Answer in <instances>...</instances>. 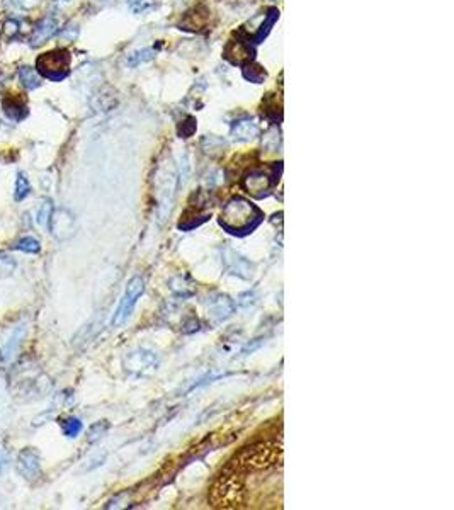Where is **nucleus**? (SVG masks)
<instances>
[{
	"label": "nucleus",
	"mask_w": 454,
	"mask_h": 510,
	"mask_svg": "<svg viewBox=\"0 0 454 510\" xmlns=\"http://www.w3.org/2000/svg\"><path fill=\"white\" fill-rule=\"evenodd\" d=\"M282 444L279 440H265L247 445L221 471L220 478L211 488L209 500L215 507H237L245 495V475L262 471L281 462Z\"/></svg>",
	"instance_id": "nucleus-1"
},
{
	"label": "nucleus",
	"mask_w": 454,
	"mask_h": 510,
	"mask_svg": "<svg viewBox=\"0 0 454 510\" xmlns=\"http://www.w3.org/2000/svg\"><path fill=\"white\" fill-rule=\"evenodd\" d=\"M260 220H262L260 209L243 198L230 199L225 204L220 216L221 226L233 235L248 233V231L254 230L259 225Z\"/></svg>",
	"instance_id": "nucleus-2"
},
{
	"label": "nucleus",
	"mask_w": 454,
	"mask_h": 510,
	"mask_svg": "<svg viewBox=\"0 0 454 510\" xmlns=\"http://www.w3.org/2000/svg\"><path fill=\"white\" fill-rule=\"evenodd\" d=\"M36 72L41 79L60 82L70 74V53L68 50L58 48L46 51L36 60Z\"/></svg>",
	"instance_id": "nucleus-3"
},
{
	"label": "nucleus",
	"mask_w": 454,
	"mask_h": 510,
	"mask_svg": "<svg viewBox=\"0 0 454 510\" xmlns=\"http://www.w3.org/2000/svg\"><path fill=\"white\" fill-rule=\"evenodd\" d=\"M145 293V281L141 279L140 276L133 277V279L128 282V288L124 291V296L119 303L118 310L114 313V318H113V327H119L123 325L124 321L131 316L133 310H135L136 303L141 298V294Z\"/></svg>",
	"instance_id": "nucleus-4"
},
{
	"label": "nucleus",
	"mask_w": 454,
	"mask_h": 510,
	"mask_svg": "<svg viewBox=\"0 0 454 510\" xmlns=\"http://www.w3.org/2000/svg\"><path fill=\"white\" fill-rule=\"evenodd\" d=\"M16 470L28 482H34L41 477V456L34 448H24L17 454Z\"/></svg>",
	"instance_id": "nucleus-5"
},
{
	"label": "nucleus",
	"mask_w": 454,
	"mask_h": 510,
	"mask_svg": "<svg viewBox=\"0 0 454 510\" xmlns=\"http://www.w3.org/2000/svg\"><path fill=\"white\" fill-rule=\"evenodd\" d=\"M48 226L51 235H53L57 240H62L63 242V240H68L75 233V218L74 214L63 208L53 209V211H51Z\"/></svg>",
	"instance_id": "nucleus-6"
},
{
	"label": "nucleus",
	"mask_w": 454,
	"mask_h": 510,
	"mask_svg": "<svg viewBox=\"0 0 454 510\" xmlns=\"http://www.w3.org/2000/svg\"><path fill=\"white\" fill-rule=\"evenodd\" d=\"M157 366L158 359L152 350H133V353L128 354L126 359H124V367L130 372H135V375H143V372L153 371L157 370Z\"/></svg>",
	"instance_id": "nucleus-7"
},
{
	"label": "nucleus",
	"mask_w": 454,
	"mask_h": 510,
	"mask_svg": "<svg viewBox=\"0 0 454 510\" xmlns=\"http://www.w3.org/2000/svg\"><path fill=\"white\" fill-rule=\"evenodd\" d=\"M274 179L264 170H252L250 174H247L243 177L242 186L248 194L255 196V198H262L269 192V189L272 187Z\"/></svg>",
	"instance_id": "nucleus-8"
},
{
	"label": "nucleus",
	"mask_w": 454,
	"mask_h": 510,
	"mask_svg": "<svg viewBox=\"0 0 454 510\" xmlns=\"http://www.w3.org/2000/svg\"><path fill=\"white\" fill-rule=\"evenodd\" d=\"M26 337H28V327L26 323L17 325L12 336L7 338V342L0 347V362H11L14 361L16 355L23 349Z\"/></svg>",
	"instance_id": "nucleus-9"
},
{
	"label": "nucleus",
	"mask_w": 454,
	"mask_h": 510,
	"mask_svg": "<svg viewBox=\"0 0 454 510\" xmlns=\"http://www.w3.org/2000/svg\"><path fill=\"white\" fill-rule=\"evenodd\" d=\"M208 315L215 321H223L235 313V303L226 294H211L206 301Z\"/></svg>",
	"instance_id": "nucleus-10"
},
{
	"label": "nucleus",
	"mask_w": 454,
	"mask_h": 510,
	"mask_svg": "<svg viewBox=\"0 0 454 510\" xmlns=\"http://www.w3.org/2000/svg\"><path fill=\"white\" fill-rule=\"evenodd\" d=\"M223 57L228 60L231 65H247L254 58V50L245 41L233 40L225 46Z\"/></svg>",
	"instance_id": "nucleus-11"
},
{
	"label": "nucleus",
	"mask_w": 454,
	"mask_h": 510,
	"mask_svg": "<svg viewBox=\"0 0 454 510\" xmlns=\"http://www.w3.org/2000/svg\"><path fill=\"white\" fill-rule=\"evenodd\" d=\"M58 31V19L55 16H46L45 19L38 23L36 28L31 34V46L33 48H38V46L45 45L46 41L50 40L51 36H55V33Z\"/></svg>",
	"instance_id": "nucleus-12"
},
{
	"label": "nucleus",
	"mask_w": 454,
	"mask_h": 510,
	"mask_svg": "<svg viewBox=\"0 0 454 510\" xmlns=\"http://www.w3.org/2000/svg\"><path fill=\"white\" fill-rule=\"evenodd\" d=\"M223 262H225L226 271L235 274V276L243 277V279H248V277L252 276L250 262H247L242 255L235 254L233 250H225Z\"/></svg>",
	"instance_id": "nucleus-13"
},
{
	"label": "nucleus",
	"mask_w": 454,
	"mask_h": 510,
	"mask_svg": "<svg viewBox=\"0 0 454 510\" xmlns=\"http://www.w3.org/2000/svg\"><path fill=\"white\" fill-rule=\"evenodd\" d=\"M2 107L4 113H6L12 121H23L29 114L28 104H26L24 101H21L19 97H6L2 102Z\"/></svg>",
	"instance_id": "nucleus-14"
},
{
	"label": "nucleus",
	"mask_w": 454,
	"mask_h": 510,
	"mask_svg": "<svg viewBox=\"0 0 454 510\" xmlns=\"http://www.w3.org/2000/svg\"><path fill=\"white\" fill-rule=\"evenodd\" d=\"M259 126L257 123L250 121V119H243V121H237L231 126V136L238 141H250L255 136H259Z\"/></svg>",
	"instance_id": "nucleus-15"
},
{
	"label": "nucleus",
	"mask_w": 454,
	"mask_h": 510,
	"mask_svg": "<svg viewBox=\"0 0 454 510\" xmlns=\"http://www.w3.org/2000/svg\"><path fill=\"white\" fill-rule=\"evenodd\" d=\"M19 80L23 84V87L28 89V91H34L41 85V77L36 72V68L31 67H21L19 68Z\"/></svg>",
	"instance_id": "nucleus-16"
},
{
	"label": "nucleus",
	"mask_w": 454,
	"mask_h": 510,
	"mask_svg": "<svg viewBox=\"0 0 454 510\" xmlns=\"http://www.w3.org/2000/svg\"><path fill=\"white\" fill-rule=\"evenodd\" d=\"M29 194H31V182H29L28 175L24 172H17L16 186H14V199L17 203H21V201H24Z\"/></svg>",
	"instance_id": "nucleus-17"
},
{
	"label": "nucleus",
	"mask_w": 454,
	"mask_h": 510,
	"mask_svg": "<svg viewBox=\"0 0 454 510\" xmlns=\"http://www.w3.org/2000/svg\"><path fill=\"white\" fill-rule=\"evenodd\" d=\"M243 77L252 84H262L267 74H265L264 68L257 65V63H247V65H243Z\"/></svg>",
	"instance_id": "nucleus-18"
},
{
	"label": "nucleus",
	"mask_w": 454,
	"mask_h": 510,
	"mask_svg": "<svg viewBox=\"0 0 454 510\" xmlns=\"http://www.w3.org/2000/svg\"><path fill=\"white\" fill-rule=\"evenodd\" d=\"M277 17H279V11H276V9H272V11H269V16L265 17V21L262 24H260V28L257 29V33L254 34V40L255 43H260L264 40L265 36H267L269 31H271V28L274 26V23L277 21Z\"/></svg>",
	"instance_id": "nucleus-19"
},
{
	"label": "nucleus",
	"mask_w": 454,
	"mask_h": 510,
	"mask_svg": "<svg viewBox=\"0 0 454 510\" xmlns=\"http://www.w3.org/2000/svg\"><path fill=\"white\" fill-rule=\"evenodd\" d=\"M206 14H208V12H204V14L201 16L199 11L189 12V14L186 16V19H184V23H181V26L184 29H191V31L201 29L204 24H206V19H208Z\"/></svg>",
	"instance_id": "nucleus-20"
},
{
	"label": "nucleus",
	"mask_w": 454,
	"mask_h": 510,
	"mask_svg": "<svg viewBox=\"0 0 454 510\" xmlns=\"http://www.w3.org/2000/svg\"><path fill=\"white\" fill-rule=\"evenodd\" d=\"M14 248L19 252H24V254H40L41 243L34 237H23L21 240H17Z\"/></svg>",
	"instance_id": "nucleus-21"
},
{
	"label": "nucleus",
	"mask_w": 454,
	"mask_h": 510,
	"mask_svg": "<svg viewBox=\"0 0 454 510\" xmlns=\"http://www.w3.org/2000/svg\"><path fill=\"white\" fill-rule=\"evenodd\" d=\"M82 427H84L82 422L75 417H68L65 420H62L63 434H65L67 437H70V439H75V437L82 432Z\"/></svg>",
	"instance_id": "nucleus-22"
},
{
	"label": "nucleus",
	"mask_w": 454,
	"mask_h": 510,
	"mask_svg": "<svg viewBox=\"0 0 454 510\" xmlns=\"http://www.w3.org/2000/svg\"><path fill=\"white\" fill-rule=\"evenodd\" d=\"M17 267V262L12 259L11 255L0 254V279H6V277H11L14 274Z\"/></svg>",
	"instance_id": "nucleus-23"
},
{
	"label": "nucleus",
	"mask_w": 454,
	"mask_h": 510,
	"mask_svg": "<svg viewBox=\"0 0 454 510\" xmlns=\"http://www.w3.org/2000/svg\"><path fill=\"white\" fill-rule=\"evenodd\" d=\"M225 141L221 138H216V136H206V138L203 140V148L206 150L208 153H211V155H220L221 152H223L225 148Z\"/></svg>",
	"instance_id": "nucleus-24"
},
{
	"label": "nucleus",
	"mask_w": 454,
	"mask_h": 510,
	"mask_svg": "<svg viewBox=\"0 0 454 510\" xmlns=\"http://www.w3.org/2000/svg\"><path fill=\"white\" fill-rule=\"evenodd\" d=\"M153 58H155V50L148 48V50L136 51V53H133L131 57L128 58V63H130L131 67H136V65H140V63L150 62V60H153Z\"/></svg>",
	"instance_id": "nucleus-25"
},
{
	"label": "nucleus",
	"mask_w": 454,
	"mask_h": 510,
	"mask_svg": "<svg viewBox=\"0 0 454 510\" xmlns=\"http://www.w3.org/2000/svg\"><path fill=\"white\" fill-rule=\"evenodd\" d=\"M277 143H279V133L276 130H271L265 133L264 140H262V147L267 148L269 152H274L277 148Z\"/></svg>",
	"instance_id": "nucleus-26"
},
{
	"label": "nucleus",
	"mask_w": 454,
	"mask_h": 510,
	"mask_svg": "<svg viewBox=\"0 0 454 510\" xmlns=\"http://www.w3.org/2000/svg\"><path fill=\"white\" fill-rule=\"evenodd\" d=\"M130 7L135 12H145L157 4V0H128Z\"/></svg>",
	"instance_id": "nucleus-27"
},
{
	"label": "nucleus",
	"mask_w": 454,
	"mask_h": 510,
	"mask_svg": "<svg viewBox=\"0 0 454 510\" xmlns=\"http://www.w3.org/2000/svg\"><path fill=\"white\" fill-rule=\"evenodd\" d=\"M108 427H109L108 422H104V420H102V422H99V423H96V426H92L91 432H89V436H91V437H89V440L92 443V440L99 439L101 434H104V432L108 431Z\"/></svg>",
	"instance_id": "nucleus-28"
},
{
	"label": "nucleus",
	"mask_w": 454,
	"mask_h": 510,
	"mask_svg": "<svg viewBox=\"0 0 454 510\" xmlns=\"http://www.w3.org/2000/svg\"><path fill=\"white\" fill-rule=\"evenodd\" d=\"M51 211H53V208H51V203H50V201H46V203L43 204V208H41V211H40V218H38V221H40V225H43V226L48 225L50 216H51Z\"/></svg>",
	"instance_id": "nucleus-29"
},
{
	"label": "nucleus",
	"mask_w": 454,
	"mask_h": 510,
	"mask_svg": "<svg viewBox=\"0 0 454 510\" xmlns=\"http://www.w3.org/2000/svg\"><path fill=\"white\" fill-rule=\"evenodd\" d=\"M194 130H196V123H194V119H192V118H187V121L184 123V124H182V128H181V135H182V138H189V136L192 135V133H194Z\"/></svg>",
	"instance_id": "nucleus-30"
},
{
	"label": "nucleus",
	"mask_w": 454,
	"mask_h": 510,
	"mask_svg": "<svg viewBox=\"0 0 454 510\" xmlns=\"http://www.w3.org/2000/svg\"><path fill=\"white\" fill-rule=\"evenodd\" d=\"M4 33H6L9 38H14L16 34L19 33V23H17V21H14V19L7 21V23L4 24Z\"/></svg>",
	"instance_id": "nucleus-31"
},
{
	"label": "nucleus",
	"mask_w": 454,
	"mask_h": 510,
	"mask_svg": "<svg viewBox=\"0 0 454 510\" xmlns=\"http://www.w3.org/2000/svg\"><path fill=\"white\" fill-rule=\"evenodd\" d=\"M14 2L21 9H33L34 6H38V2H40V0H14Z\"/></svg>",
	"instance_id": "nucleus-32"
},
{
	"label": "nucleus",
	"mask_w": 454,
	"mask_h": 510,
	"mask_svg": "<svg viewBox=\"0 0 454 510\" xmlns=\"http://www.w3.org/2000/svg\"><path fill=\"white\" fill-rule=\"evenodd\" d=\"M9 465V458L6 456V454H0V475L4 473V470L7 468Z\"/></svg>",
	"instance_id": "nucleus-33"
},
{
	"label": "nucleus",
	"mask_w": 454,
	"mask_h": 510,
	"mask_svg": "<svg viewBox=\"0 0 454 510\" xmlns=\"http://www.w3.org/2000/svg\"><path fill=\"white\" fill-rule=\"evenodd\" d=\"M65 2H68V0H65Z\"/></svg>",
	"instance_id": "nucleus-34"
},
{
	"label": "nucleus",
	"mask_w": 454,
	"mask_h": 510,
	"mask_svg": "<svg viewBox=\"0 0 454 510\" xmlns=\"http://www.w3.org/2000/svg\"><path fill=\"white\" fill-rule=\"evenodd\" d=\"M271 2H274V0H271Z\"/></svg>",
	"instance_id": "nucleus-35"
}]
</instances>
